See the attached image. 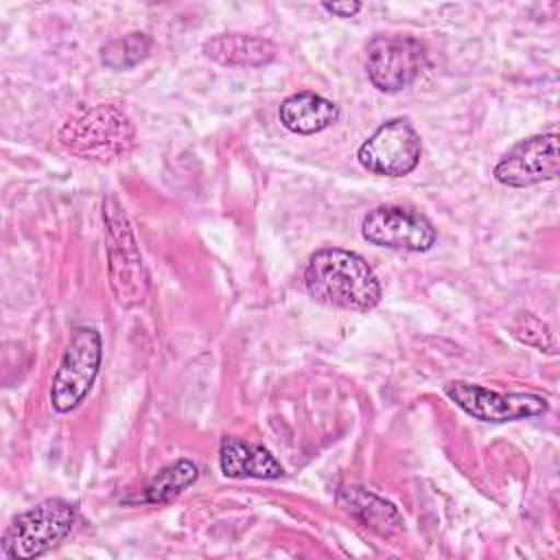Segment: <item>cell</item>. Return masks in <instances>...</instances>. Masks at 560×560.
I'll return each mask as SVG.
<instances>
[{
	"label": "cell",
	"mask_w": 560,
	"mask_h": 560,
	"mask_svg": "<svg viewBox=\"0 0 560 560\" xmlns=\"http://www.w3.org/2000/svg\"><path fill=\"white\" fill-rule=\"evenodd\" d=\"M304 284L313 300L346 311L365 313L381 302L378 278L365 258L339 247H322L308 258Z\"/></svg>",
	"instance_id": "obj_1"
},
{
	"label": "cell",
	"mask_w": 560,
	"mask_h": 560,
	"mask_svg": "<svg viewBox=\"0 0 560 560\" xmlns=\"http://www.w3.org/2000/svg\"><path fill=\"white\" fill-rule=\"evenodd\" d=\"M59 144L90 162L125 160L136 147V129L122 107L98 103L74 112L57 133Z\"/></svg>",
	"instance_id": "obj_2"
},
{
	"label": "cell",
	"mask_w": 560,
	"mask_h": 560,
	"mask_svg": "<svg viewBox=\"0 0 560 560\" xmlns=\"http://www.w3.org/2000/svg\"><path fill=\"white\" fill-rule=\"evenodd\" d=\"M107 278L114 300L122 308L140 306L149 295V273L122 206L114 197L103 201Z\"/></svg>",
	"instance_id": "obj_3"
},
{
	"label": "cell",
	"mask_w": 560,
	"mask_h": 560,
	"mask_svg": "<svg viewBox=\"0 0 560 560\" xmlns=\"http://www.w3.org/2000/svg\"><path fill=\"white\" fill-rule=\"evenodd\" d=\"M77 523V508L63 499H46L18 514L2 534L4 558L31 560L59 547Z\"/></svg>",
	"instance_id": "obj_4"
},
{
	"label": "cell",
	"mask_w": 560,
	"mask_h": 560,
	"mask_svg": "<svg viewBox=\"0 0 560 560\" xmlns=\"http://www.w3.org/2000/svg\"><path fill=\"white\" fill-rule=\"evenodd\" d=\"M101 357V332L94 326H77L52 376L50 402L55 411L68 413L83 402L96 381Z\"/></svg>",
	"instance_id": "obj_5"
},
{
	"label": "cell",
	"mask_w": 560,
	"mask_h": 560,
	"mask_svg": "<svg viewBox=\"0 0 560 560\" xmlns=\"http://www.w3.org/2000/svg\"><path fill=\"white\" fill-rule=\"evenodd\" d=\"M427 63L424 46L411 35L381 33L368 44V77L381 92L409 88Z\"/></svg>",
	"instance_id": "obj_6"
},
{
	"label": "cell",
	"mask_w": 560,
	"mask_h": 560,
	"mask_svg": "<svg viewBox=\"0 0 560 560\" xmlns=\"http://www.w3.org/2000/svg\"><path fill=\"white\" fill-rule=\"evenodd\" d=\"M444 394L468 416L481 422H514L523 418L542 416L549 409L547 398L538 394L512 392L499 394L477 383L451 381L444 385Z\"/></svg>",
	"instance_id": "obj_7"
},
{
	"label": "cell",
	"mask_w": 560,
	"mask_h": 560,
	"mask_svg": "<svg viewBox=\"0 0 560 560\" xmlns=\"http://www.w3.org/2000/svg\"><path fill=\"white\" fill-rule=\"evenodd\" d=\"M422 155L418 131L405 118L383 122L361 147L359 162L374 175L402 177L411 173Z\"/></svg>",
	"instance_id": "obj_8"
},
{
	"label": "cell",
	"mask_w": 560,
	"mask_h": 560,
	"mask_svg": "<svg viewBox=\"0 0 560 560\" xmlns=\"http://www.w3.org/2000/svg\"><path fill=\"white\" fill-rule=\"evenodd\" d=\"M361 234L378 247L427 252L435 243V228L427 217L400 206H378L363 219Z\"/></svg>",
	"instance_id": "obj_9"
},
{
	"label": "cell",
	"mask_w": 560,
	"mask_h": 560,
	"mask_svg": "<svg viewBox=\"0 0 560 560\" xmlns=\"http://www.w3.org/2000/svg\"><path fill=\"white\" fill-rule=\"evenodd\" d=\"M560 168L558 133H540L516 142L494 166L497 182L525 188L553 179Z\"/></svg>",
	"instance_id": "obj_10"
},
{
	"label": "cell",
	"mask_w": 560,
	"mask_h": 560,
	"mask_svg": "<svg viewBox=\"0 0 560 560\" xmlns=\"http://www.w3.org/2000/svg\"><path fill=\"white\" fill-rule=\"evenodd\" d=\"M203 55L221 66L258 68L267 66L278 57V46L252 33H217L201 46Z\"/></svg>",
	"instance_id": "obj_11"
},
{
	"label": "cell",
	"mask_w": 560,
	"mask_h": 560,
	"mask_svg": "<svg viewBox=\"0 0 560 560\" xmlns=\"http://www.w3.org/2000/svg\"><path fill=\"white\" fill-rule=\"evenodd\" d=\"M219 466L221 472L232 479H278L284 475L280 462L265 446L243 442L234 435L221 440Z\"/></svg>",
	"instance_id": "obj_12"
},
{
	"label": "cell",
	"mask_w": 560,
	"mask_h": 560,
	"mask_svg": "<svg viewBox=\"0 0 560 560\" xmlns=\"http://www.w3.org/2000/svg\"><path fill=\"white\" fill-rule=\"evenodd\" d=\"M337 503L350 516H354L361 525L370 527L381 536H394L402 529V516L398 514V510L389 501L376 497L365 488H359V486L341 488L337 492Z\"/></svg>",
	"instance_id": "obj_13"
},
{
	"label": "cell",
	"mask_w": 560,
	"mask_h": 560,
	"mask_svg": "<svg viewBox=\"0 0 560 560\" xmlns=\"http://www.w3.org/2000/svg\"><path fill=\"white\" fill-rule=\"evenodd\" d=\"M278 114H280V122L289 131L308 136L330 127L339 116V107L319 94L298 92L282 101Z\"/></svg>",
	"instance_id": "obj_14"
},
{
	"label": "cell",
	"mask_w": 560,
	"mask_h": 560,
	"mask_svg": "<svg viewBox=\"0 0 560 560\" xmlns=\"http://www.w3.org/2000/svg\"><path fill=\"white\" fill-rule=\"evenodd\" d=\"M199 477V468L197 464H192L190 459H177L168 466H164L151 481L149 486L142 490V494L138 497V501L142 503H153V505H162V503H171L175 497H179L186 488H190Z\"/></svg>",
	"instance_id": "obj_15"
},
{
	"label": "cell",
	"mask_w": 560,
	"mask_h": 560,
	"mask_svg": "<svg viewBox=\"0 0 560 560\" xmlns=\"http://www.w3.org/2000/svg\"><path fill=\"white\" fill-rule=\"evenodd\" d=\"M151 50V37L147 33H127L107 42L101 48V61L112 70H127L140 63Z\"/></svg>",
	"instance_id": "obj_16"
},
{
	"label": "cell",
	"mask_w": 560,
	"mask_h": 560,
	"mask_svg": "<svg viewBox=\"0 0 560 560\" xmlns=\"http://www.w3.org/2000/svg\"><path fill=\"white\" fill-rule=\"evenodd\" d=\"M516 339H521L523 343L527 346H534L538 348L540 352H549L553 354L556 352V341H553V335L549 330V326L545 322H540L536 315L532 313H523L516 317L514 326H512Z\"/></svg>",
	"instance_id": "obj_17"
},
{
	"label": "cell",
	"mask_w": 560,
	"mask_h": 560,
	"mask_svg": "<svg viewBox=\"0 0 560 560\" xmlns=\"http://www.w3.org/2000/svg\"><path fill=\"white\" fill-rule=\"evenodd\" d=\"M328 13H332V15H339V18H352L354 13H359L361 11V2H324L322 4Z\"/></svg>",
	"instance_id": "obj_18"
}]
</instances>
